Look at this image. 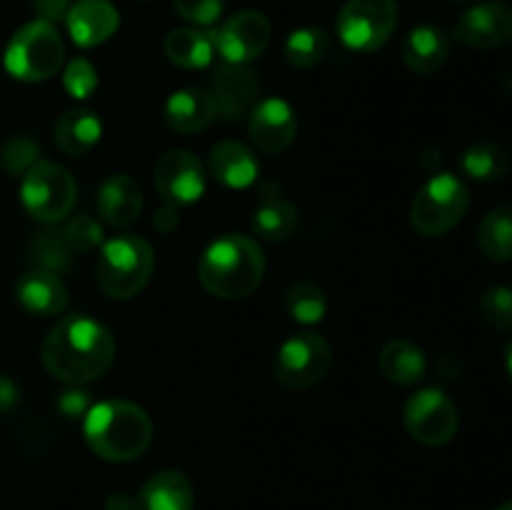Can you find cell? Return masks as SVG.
<instances>
[{"mask_svg":"<svg viewBox=\"0 0 512 510\" xmlns=\"http://www.w3.org/2000/svg\"><path fill=\"white\" fill-rule=\"evenodd\" d=\"M40 358L53 378L83 385L108 373L115 360V338L98 320L68 315L45 335Z\"/></svg>","mask_w":512,"mask_h":510,"instance_id":"6da1fadb","label":"cell"},{"mask_svg":"<svg viewBox=\"0 0 512 510\" xmlns=\"http://www.w3.org/2000/svg\"><path fill=\"white\" fill-rule=\"evenodd\" d=\"M265 275L263 248L253 238L228 233L213 240L200 255L198 278L210 295L238 300L253 293Z\"/></svg>","mask_w":512,"mask_h":510,"instance_id":"7a4b0ae2","label":"cell"},{"mask_svg":"<svg viewBox=\"0 0 512 510\" xmlns=\"http://www.w3.org/2000/svg\"><path fill=\"white\" fill-rule=\"evenodd\" d=\"M85 440L98 458L128 463L140 458L153 440V423L140 405L128 400H105L85 413Z\"/></svg>","mask_w":512,"mask_h":510,"instance_id":"3957f363","label":"cell"},{"mask_svg":"<svg viewBox=\"0 0 512 510\" xmlns=\"http://www.w3.org/2000/svg\"><path fill=\"white\" fill-rule=\"evenodd\" d=\"M155 268L153 248L140 235H118L100 248L95 280L108 298L128 300L148 285Z\"/></svg>","mask_w":512,"mask_h":510,"instance_id":"277c9868","label":"cell"},{"mask_svg":"<svg viewBox=\"0 0 512 510\" xmlns=\"http://www.w3.org/2000/svg\"><path fill=\"white\" fill-rule=\"evenodd\" d=\"M65 60V45L53 23L33 20L18 28L5 48L3 65L15 80L43 83L53 78Z\"/></svg>","mask_w":512,"mask_h":510,"instance_id":"5b68a950","label":"cell"},{"mask_svg":"<svg viewBox=\"0 0 512 510\" xmlns=\"http://www.w3.org/2000/svg\"><path fill=\"white\" fill-rule=\"evenodd\" d=\"M468 205L470 193L463 180L450 173H438L415 195L410 205V225L423 238H440L465 218Z\"/></svg>","mask_w":512,"mask_h":510,"instance_id":"8992f818","label":"cell"},{"mask_svg":"<svg viewBox=\"0 0 512 510\" xmlns=\"http://www.w3.org/2000/svg\"><path fill=\"white\" fill-rule=\"evenodd\" d=\"M75 198H78V188H75L73 175L63 165L38 160L23 175L20 200L25 210L40 223H58L68 218L70 210L75 208Z\"/></svg>","mask_w":512,"mask_h":510,"instance_id":"52a82bcc","label":"cell"},{"mask_svg":"<svg viewBox=\"0 0 512 510\" xmlns=\"http://www.w3.org/2000/svg\"><path fill=\"white\" fill-rule=\"evenodd\" d=\"M333 368V350L318 333H298L280 345L273 360V378L288 390H308L323 383Z\"/></svg>","mask_w":512,"mask_h":510,"instance_id":"ba28073f","label":"cell"},{"mask_svg":"<svg viewBox=\"0 0 512 510\" xmlns=\"http://www.w3.org/2000/svg\"><path fill=\"white\" fill-rule=\"evenodd\" d=\"M338 35L350 50H380L398 25L395 0H348L338 13Z\"/></svg>","mask_w":512,"mask_h":510,"instance_id":"9c48e42d","label":"cell"},{"mask_svg":"<svg viewBox=\"0 0 512 510\" xmlns=\"http://www.w3.org/2000/svg\"><path fill=\"white\" fill-rule=\"evenodd\" d=\"M460 415L453 400L438 388L418 390L405 403V430L415 443L440 448L458 435Z\"/></svg>","mask_w":512,"mask_h":510,"instance_id":"30bf717a","label":"cell"},{"mask_svg":"<svg viewBox=\"0 0 512 510\" xmlns=\"http://www.w3.org/2000/svg\"><path fill=\"white\" fill-rule=\"evenodd\" d=\"M213 45L225 63L245 65L263 55L270 43V20L258 10H243L225 20L213 35Z\"/></svg>","mask_w":512,"mask_h":510,"instance_id":"8fae6325","label":"cell"},{"mask_svg":"<svg viewBox=\"0 0 512 510\" xmlns=\"http://www.w3.org/2000/svg\"><path fill=\"white\" fill-rule=\"evenodd\" d=\"M458 43L478 50H493L512 40V8L500 0H485L465 10L455 23Z\"/></svg>","mask_w":512,"mask_h":510,"instance_id":"7c38bea8","label":"cell"},{"mask_svg":"<svg viewBox=\"0 0 512 510\" xmlns=\"http://www.w3.org/2000/svg\"><path fill=\"white\" fill-rule=\"evenodd\" d=\"M155 188L170 205H190L205 193V173L190 150H168L155 163Z\"/></svg>","mask_w":512,"mask_h":510,"instance_id":"4fadbf2b","label":"cell"},{"mask_svg":"<svg viewBox=\"0 0 512 510\" xmlns=\"http://www.w3.org/2000/svg\"><path fill=\"white\" fill-rule=\"evenodd\" d=\"M248 130L263 153H283L298 135V115L285 100L268 98L250 110Z\"/></svg>","mask_w":512,"mask_h":510,"instance_id":"5bb4252c","label":"cell"},{"mask_svg":"<svg viewBox=\"0 0 512 510\" xmlns=\"http://www.w3.org/2000/svg\"><path fill=\"white\" fill-rule=\"evenodd\" d=\"M260 83L253 70L245 65L225 63L218 65L210 80V95L215 100V108L225 120H238L250 113L258 100Z\"/></svg>","mask_w":512,"mask_h":510,"instance_id":"9a60e30c","label":"cell"},{"mask_svg":"<svg viewBox=\"0 0 512 510\" xmlns=\"http://www.w3.org/2000/svg\"><path fill=\"white\" fill-rule=\"evenodd\" d=\"M65 25H68V33L75 45L95 48L113 38L120 25V15L108 0H78L70 5Z\"/></svg>","mask_w":512,"mask_h":510,"instance_id":"2e32d148","label":"cell"},{"mask_svg":"<svg viewBox=\"0 0 512 510\" xmlns=\"http://www.w3.org/2000/svg\"><path fill=\"white\" fill-rule=\"evenodd\" d=\"M15 300L20 308L38 318H53L68 308V290L50 270H30L15 283Z\"/></svg>","mask_w":512,"mask_h":510,"instance_id":"e0dca14e","label":"cell"},{"mask_svg":"<svg viewBox=\"0 0 512 510\" xmlns=\"http://www.w3.org/2000/svg\"><path fill=\"white\" fill-rule=\"evenodd\" d=\"M98 213L113 228H128L143 213V188L133 175H110L98 193Z\"/></svg>","mask_w":512,"mask_h":510,"instance_id":"ac0fdd59","label":"cell"},{"mask_svg":"<svg viewBox=\"0 0 512 510\" xmlns=\"http://www.w3.org/2000/svg\"><path fill=\"white\" fill-rule=\"evenodd\" d=\"M195 490L180 470H160L135 495L133 510H193Z\"/></svg>","mask_w":512,"mask_h":510,"instance_id":"d6986e66","label":"cell"},{"mask_svg":"<svg viewBox=\"0 0 512 510\" xmlns=\"http://www.w3.org/2000/svg\"><path fill=\"white\" fill-rule=\"evenodd\" d=\"M215 100L210 90L183 88L173 93L165 103V123L180 135H193L208 128L215 120Z\"/></svg>","mask_w":512,"mask_h":510,"instance_id":"ffe728a7","label":"cell"},{"mask_svg":"<svg viewBox=\"0 0 512 510\" xmlns=\"http://www.w3.org/2000/svg\"><path fill=\"white\" fill-rule=\"evenodd\" d=\"M400 55H403V63L408 65V70L418 75H433L448 60L450 40L435 25H418L405 35Z\"/></svg>","mask_w":512,"mask_h":510,"instance_id":"44dd1931","label":"cell"},{"mask_svg":"<svg viewBox=\"0 0 512 510\" xmlns=\"http://www.w3.org/2000/svg\"><path fill=\"white\" fill-rule=\"evenodd\" d=\"M210 173L225 188H248L258 178V160L238 140H223L210 150Z\"/></svg>","mask_w":512,"mask_h":510,"instance_id":"7402d4cb","label":"cell"},{"mask_svg":"<svg viewBox=\"0 0 512 510\" xmlns=\"http://www.w3.org/2000/svg\"><path fill=\"white\" fill-rule=\"evenodd\" d=\"M100 133H103V125H100L98 113L75 108L60 115L55 123V145L70 158H80L98 145Z\"/></svg>","mask_w":512,"mask_h":510,"instance_id":"603a6c76","label":"cell"},{"mask_svg":"<svg viewBox=\"0 0 512 510\" xmlns=\"http://www.w3.org/2000/svg\"><path fill=\"white\" fill-rule=\"evenodd\" d=\"M380 373L395 385H415L428 373V360L423 350L410 340H390L380 353Z\"/></svg>","mask_w":512,"mask_h":510,"instance_id":"cb8c5ba5","label":"cell"},{"mask_svg":"<svg viewBox=\"0 0 512 510\" xmlns=\"http://www.w3.org/2000/svg\"><path fill=\"white\" fill-rule=\"evenodd\" d=\"M298 228V210L283 195L265 193L253 213V230L265 240L283 243Z\"/></svg>","mask_w":512,"mask_h":510,"instance_id":"d4e9b609","label":"cell"},{"mask_svg":"<svg viewBox=\"0 0 512 510\" xmlns=\"http://www.w3.org/2000/svg\"><path fill=\"white\" fill-rule=\"evenodd\" d=\"M215 45L213 38L203 30L178 28L170 30L165 38V55L173 65L185 70H200L213 63Z\"/></svg>","mask_w":512,"mask_h":510,"instance_id":"484cf974","label":"cell"},{"mask_svg":"<svg viewBox=\"0 0 512 510\" xmlns=\"http://www.w3.org/2000/svg\"><path fill=\"white\" fill-rule=\"evenodd\" d=\"M478 248L493 263H512V205H500L480 220Z\"/></svg>","mask_w":512,"mask_h":510,"instance_id":"4316f807","label":"cell"},{"mask_svg":"<svg viewBox=\"0 0 512 510\" xmlns=\"http://www.w3.org/2000/svg\"><path fill=\"white\" fill-rule=\"evenodd\" d=\"M460 170L473 180H500L510 170V153L500 143H475L460 155Z\"/></svg>","mask_w":512,"mask_h":510,"instance_id":"83f0119b","label":"cell"},{"mask_svg":"<svg viewBox=\"0 0 512 510\" xmlns=\"http://www.w3.org/2000/svg\"><path fill=\"white\" fill-rule=\"evenodd\" d=\"M285 308L298 323L313 325L320 323L328 313V298H325V290L313 280H295L285 290Z\"/></svg>","mask_w":512,"mask_h":510,"instance_id":"f1b7e54d","label":"cell"},{"mask_svg":"<svg viewBox=\"0 0 512 510\" xmlns=\"http://www.w3.org/2000/svg\"><path fill=\"white\" fill-rule=\"evenodd\" d=\"M330 50V35L323 28H298L285 40V58L293 68L308 70L323 63Z\"/></svg>","mask_w":512,"mask_h":510,"instance_id":"f546056e","label":"cell"},{"mask_svg":"<svg viewBox=\"0 0 512 510\" xmlns=\"http://www.w3.org/2000/svg\"><path fill=\"white\" fill-rule=\"evenodd\" d=\"M480 315L493 330L512 328V290L508 285H493L480 298Z\"/></svg>","mask_w":512,"mask_h":510,"instance_id":"4dcf8cb0","label":"cell"},{"mask_svg":"<svg viewBox=\"0 0 512 510\" xmlns=\"http://www.w3.org/2000/svg\"><path fill=\"white\" fill-rule=\"evenodd\" d=\"M40 148L35 140L25 138V135H15L8 143L3 145V153H0V165L8 170L10 175L28 173L35 163H38Z\"/></svg>","mask_w":512,"mask_h":510,"instance_id":"1f68e13d","label":"cell"},{"mask_svg":"<svg viewBox=\"0 0 512 510\" xmlns=\"http://www.w3.org/2000/svg\"><path fill=\"white\" fill-rule=\"evenodd\" d=\"M68 240L63 233H40L33 243V258L43 265V270H55L65 268L68 265Z\"/></svg>","mask_w":512,"mask_h":510,"instance_id":"d6a6232c","label":"cell"},{"mask_svg":"<svg viewBox=\"0 0 512 510\" xmlns=\"http://www.w3.org/2000/svg\"><path fill=\"white\" fill-rule=\"evenodd\" d=\"M63 85L73 98H88V95L98 88V70H95L93 65H90V60L85 58L70 60L63 75Z\"/></svg>","mask_w":512,"mask_h":510,"instance_id":"836d02e7","label":"cell"},{"mask_svg":"<svg viewBox=\"0 0 512 510\" xmlns=\"http://www.w3.org/2000/svg\"><path fill=\"white\" fill-rule=\"evenodd\" d=\"M175 13L193 25H213L223 15L225 0H173Z\"/></svg>","mask_w":512,"mask_h":510,"instance_id":"e575fe53","label":"cell"},{"mask_svg":"<svg viewBox=\"0 0 512 510\" xmlns=\"http://www.w3.org/2000/svg\"><path fill=\"white\" fill-rule=\"evenodd\" d=\"M65 240H68L70 248L75 250H90L103 240V228L95 223V218L90 215H75L68 223V228L63 230Z\"/></svg>","mask_w":512,"mask_h":510,"instance_id":"d590c367","label":"cell"},{"mask_svg":"<svg viewBox=\"0 0 512 510\" xmlns=\"http://www.w3.org/2000/svg\"><path fill=\"white\" fill-rule=\"evenodd\" d=\"M58 408L65 418H80L90 410V398L83 390H68L58 398Z\"/></svg>","mask_w":512,"mask_h":510,"instance_id":"8d00e7d4","label":"cell"},{"mask_svg":"<svg viewBox=\"0 0 512 510\" xmlns=\"http://www.w3.org/2000/svg\"><path fill=\"white\" fill-rule=\"evenodd\" d=\"M70 5H73V0H33L38 20H45V23H55V20L65 18Z\"/></svg>","mask_w":512,"mask_h":510,"instance_id":"74e56055","label":"cell"},{"mask_svg":"<svg viewBox=\"0 0 512 510\" xmlns=\"http://www.w3.org/2000/svg\"><path fill=\"white\" fill-rule=\"evenodd\" d=\"M15 403H18V385L13 378L0 373V415L13 410Z\"/></svg>","mask_w":512,"mask_h":510,"instance_id":"f35d334b","label":"cell"},{"mask_svg":"<svg viewBox=\"0 0 512 510\" xmlns=\"http://www.w3.org/2000/svg\"><path fill=\"white\" fill-rule=\"evenodd\" d=\"M153 225L160 233H170V230L178 228V210H175V205L168 203L165 208H160L158 213H155Z\"/></svg>","mask_w":512,"mask_h":510,"instance_id":"ab89813d","label":"cell"},{"mask_svg":"<svg viewBox=\"0 0 512 510\" xmlns=\"http://www.w3.org/2000/svg\"><path fill=\"white\" fill-rule=\"evenodd\" d=\"M105 505H108V510H133V500L125 493H110Z\"/></svg>","mask_w":512,"mask_h":510,"instance_id":"60d3db41","label":"cell"},{"mask_svg":"<svg viewBox=\"0 0 512 510\" xmlns=\"http://www.w3.org/2000/svg\"><path fill=\"white\" fill-rule=\"evenodd\" d=\"M505 368H508L510 383H512V338L508 340V348H505Z\"/></svg>","mask_w":512,"mask_h":510,"instance_id":"b9f144b4","label":"cell"},{"mask_svg":"<svg viewBox=\"0 0 512 510\" xmlns=\"http://www.w3.org/2000/svg\"><path fill=\"white\" fill-rule=\"evenodd\" d=\"M495 510H512V500H508V503H503L500 508H495Z\"/></svg>","mask_w":512,"mask_h":510,"instance_id":"7bdbcfd3","label":"cell"},{"mask_svg":"<svg viewBox=\"0 0 512 510\" xmlns=\"http://www.w3.org/2000/svg\"><path fill=\"white\" fill-rule=\"evenodd\" d=\"M448 3H468V0H448Z\"/></svg>","mask_w":512,"mask_h":510,"instance_id":"ee69618b","label":"cell"}]
</instances>
